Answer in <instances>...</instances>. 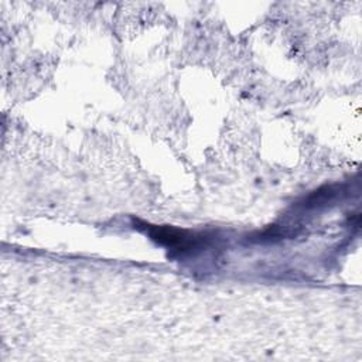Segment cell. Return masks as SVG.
I'll list each match as a JSON object with an SVG mask.
<instances>
[{
  "label": "cell",
  "instance_id": "6da1fadb",
  "mask_svg": "<svg viewBox=\"0 0 362 362\" xmlns=\"http://www.w3.org/2000/svg\"><path fill=\"white\" fill-rule=\"evenodd\" d=\"M144 226H146V232L153 240L170 249L184 252V250L197 247L199 245V239L187 230L175 229L171 226H154V225H144Z\"/></svg>",
  "mask_w": 362,
  "mask_h": 362
}]
</instances>
